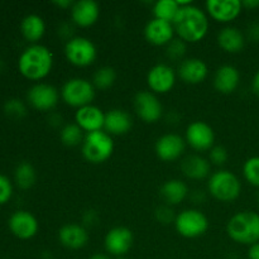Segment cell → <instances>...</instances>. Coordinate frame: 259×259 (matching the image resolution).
<instances>
[{"instance_id":"obj_40","label":"cell","mask_w":259,"mask_h":259,"mask_svg":"<svg viewBox=\"0 0 259 259\" xmlns=\"http://www.w3.org/2000/svg\"><path fill=\"white\" fill-rule=\"evenodd\" d=\"M96 222H98V214L93 210H90V211L83 215V224L85 225H94Z\"/></svg>"},{"instance_id":"obj_6","label":"cell","mask_w":259,"mask_h":259,"mask_svg":"<svg viewBox=\"0 0 259 259\" xmlns=\"http://www.w3.org/2000/svg\"><path fill=\"white\" fill-rule=\"evenodd\" d=\"M61 98L72 108H83L91 105L95 99V88L93 82L85 78H70L61 89Z\"/></svg>"},{"instance_id":"obj_3","label":"cell","mask_w":259,"mask_h":259,"mask_svg":"<svg viewBox=\"0 0 259 259\" xmlns=\"http://www.w3.org/2000/svg\"><path fill=\"white\" fill-rule=\"evenodd\" d=\"M227 233L235 243L253 245L259 242V214L254 211H240L230 218Z\"/></svg>"},{"instance_id":"obj_36","label":"cell","mask_w":259,"mask_h":259,"mask_svg":"<svg viewBox=\"0 0 259 259\" xmlns=\"http://www.w3.org/2000/svg\"><path fill=\"white\" fill-rule=\"evenodd\" d=\"M13 186L7 176L0 175V205L5 204L12 197Z\"/></svg>"},{"instance_id":"obj_4","label":"cell","mask_w":259,"mask_h":259,"mask_svg":"<svg viewBox=\"0 0 259 259\" xmlns=\"http://www.w3.org/2000/svg\"><path fill=\"white\" fill-rule=\"evenodd\" d=\"M114 152L113 137L105 131L86 133L82 142V156L88 162L94 164L108 161Z\"/></svg>"},{"instance_id":"obj_28","label":"cell","mask_w":259,"mask_h":259,"mask_svg":"<svg viewBox=\"0 0 259 259\" xmlns=\"http://www.w3.org/2000/svg\"><path fill=\"white\" fill-rule=\"evenodd\" d=\"M180 8L181 7L176 0H158L153 7V15L156 19L174 23Z\"/></svg>"},{"instance_id":"obj_22","label":"cell","mask_w":259,"mask_h":259,"mask_svg":"<svg viewBox=\"0 0 259 259\" xmlns=\"http://www.w3.org/2000/svg\"><path fill=\"white\" fill-rule=\"evenodd\" d=\"M240 82V73L237 67L232 65H223L217 70L214 76V88L219 93L232 94L237 90Z\"/></svg>"},{"instance_id":"obj_41","label":"cell","mask_w":259,"mask_h":259,"mask_svg":"<svg viewBox=\"0 0 259 259\" xmlns=\"http://www.w3.org/2000/svg\"><path fill=\"white\" fill-rule=\"evenodd\" d=\"M248 258L249 259H259V242L255 244L250 245L248 249Z\"/></svg>"},{"instance_id":"obj_37","label":"cell","mask_w":259,"mask_h":259,"mask_svg":"<svg viewBox=\"0 0 259 259\" xmlns=\"http://www.w3.org/2000/svg\"><path fill=\"white\" fill-rule=\"evenodd\" d=\"M156 218L159 223H162V224H169L172 220H174L175 223V219H176V217H174V211H172L168 206L158 207V209L156 210Z\"/></svg>"},{"instance_id":"obj_7","label":"cell","mask_w":259,"mask_h":259,"mask_svg":"<svg viewBox=\"0 0 259 259\" xmlns=\"http://www.w3.org/2000/svg\"><path fill=\"white\" fill-rule=\"evenodd\" d=\"M175 228L181 237L194 239L201 237L207 232L209 220L200 210L186 209L176 217Z\"/></svg>"},{"instance_id":"obj_18","label":"cell","mask_w":259,"mask_h":259,"mask_svg":"<svg viewBox=\"0 0 259 259\" xmlns=\"http://www.w3.org/2000/svg\"><path fill=\"white\" fill-rule=\"evenodd\" d=\"M75 121L86 133L103 131L104 123H105V114L98 106L88 105L77 109L75 114Z\"/></svg>"},{"instance_id":"obj_32","label":"cell","mask_w":259,"mask_h":259,"mask_svg":"<svg viewBox=\"0 0 259 259\" xmlns=\"http://www.w3.org/2000/svg\"><path fill=\"white\" fill-rule=\"evenodd\" d=\"M243 175L252 186L259 187V156L250 157L243 166Z\"/></svg>"},{"instance_id":"obj_17","label":"cell","mask_w":259,"mask_h":259,"mask_svg":"<svg viewBox=\"0 0 259 259\" xmlns=\"http://www.w3.org/2000/svg\"><path fill=\"white\" fill-rule=\"evenodd\" d=\"M9 229L20 239H30L38 232V222L29 211L18 210L10 217Z\"/></svg>"},{"instance_id":"obj_16","label":"cell","mask_w":259,"mask_h":259,"mask_svg":"<svg viewBox=\"0 0 259 259\" xmlns=\"http://www.w3.org/2000/svg\"><path fill=\"white\" fill-rule=\"evenodd\" d=\"M100 15L99 4L94 0H80L73 3L71 8V19L73 24L81 28H88L95 24Z\"/></svg>"},{"instance_id":"obj_34","label":"cell","mask_w":259,"mask_h":259,"mask_svg":"<svg viewBox=\"0 0 259 259\" xmlns=\"http://www.w3.org/2000/svg\"><path fill=\"white\" fill-rule=\"evenodd\" d=\"M167 57L171 58L174 61H179L182 58L186 53V42L181 39V38H174L171 42L167 45L166 48Z\"/></svg>"},{"instance_id":"obj_46","label":"cell","mask_w":259,"mask_h":259,"mask_svg":"<svg viewBox=\"0 0 259 259\" xmlns=\"http://www.w3.org/2000/svg\"><path fill=\"white\" fill-rule=\"evenodd\" d=\"M118 259H125L124 257H120V258H118Z\"/></svg>"},{"instance_id":"obj_13","label":"cell","mask_w":259,"mask_h":259,"mask_svg":"<svg viewBox=\"0 0 259 259\" xmlns=\"http://www.w3.org/2000/svg\"><path fill=\"white\" fill-rule=\"evenodd\" d=\"M186 142L196 151H210L214 147L215 133L205 121H194L186 129Z\"/></svg>"},{"instance_id":"obj_31","label":"cell","mask_w":259,"mask_h":259,"mask_svg":"<svg viewBox=\"0 0 259 259\" xmlns=\"http://www.w3.org/2000/svg\"><path fill=\"white\" fill-rule=\"evenodd\" d=\"M116 81V72L110 66H104L96 70L93 76V85L95 89L106 90L111 88Z\"/></svg>"},{"instance_id":"obj_5","label":"cell","mask_w":259,"mask_h":259,"mask_svg":"<svg viewBox=\"0 0 259 259\" xmlns=\"http://www.w3.org/2000/svg\"><path fill=\"white\" fill-rule=\"evenodd\" d=\"M207 190L214 199L222 202H232L239 197L242 192V184L233 172L220 169L210 176Z\"/></svg>"},{"instance_id":"obj_38","label":"cell","mask_w":259,"mask_h":259,"mask_svg":"<svg viewBox=\"0 0 259 259\" xmlns=\"http://www.w3.org/2000/svg\"><path fill=\"white\" fill-rule=\"evenodd\" d=\"M72 33H73V27L70 23H62L58 28V34L63 38H67V40L72 39Z\"/></svg>"},{"instance_id":"obj_8","label":"cell","mask_w":259,"mask_h":259,"mask_svg":"<svg viewBox=\"0 0 259 259\" xmlns=\"http://www.w3.org/2000/svg\"><path fill=\"white\" fill-rule=\"evenodd\" d=\"M65 56L68 62L77 67H88L95 62L98 51L95 45L86 37H73L65 46Z\"/></svg>"},{"instance_id":"obj_25","label":"cell","mask_w":259,"mask_h":259,"mask_svg":"<svg viewBox=\"0 0 259 259\" xmlns=\"http://www.w3.org/2000/svg\"><path fill=\"white\" fill-rule=\"evenodd\" d=\"M187 194L189 189L186 184L177 179L168 180L159 189V195L167 205H179L186 199Z\"/></svg>"},{"instance_id":"obj_15","label":"cell","mask_w":259,"mask_h":259,"mask_svg":"<svg viewBox=\"0 0 259 259\" xmlns=\"http://www.w3.org/2000/svg\"><path fill=\"white\" fill-rule=\"evenodd\" d=\"M240 0H207L206 10L210 17L220 23L233 22L242 13Z\"/></svg>"},{"instance_id":"obj_24","label":"cell","mask_w":259,"mask_h":259,"mask_svg":"<svg viewBox=\"0 0 259 259\" xmlns=\"http://www.w3.org/2000/svg\"><path fill=\"white\" fill-rule=\"evenodd\" d=\"M218 45L228 53H239L245 46V37L235 27H225L218 34Z\"/></svg>"},{"instance_id":"obj_11","label":"cell","mask_w":259,"mask_h":259,"mask_svg":"<svg viewBox=\"0 0 259 259\" xmlns=\"http://www.w3.org/2000/svg\"><path fill=\"white\" fill-rule=\"evenodd\" d=\"M133 242V233L129 228L115 227L106 233L104 245L109 254L120 258L131 250Z\"/></svg>"},{"instance_id":"obj_12","label":"cell","mask_w":259,"mask_h":259,"mask_svg":"<svg viewBox=\"0 0 259 259\" xmlns=\"http://www.w3.org/2000/svg\"><path fill=\"white\" fill-rule=\"evenodd\" d=\"M147 83L153 94H167L176 83V73L168 65L158 63L148 71Z\"/></svg>"},{"instance_id":"obj_27","label":"cell","mask_w":259,"mask_h":259,"mask_svg":"<svg viewBox=\"0 0 259 259\" xmlns=\"http://www.w3.org/2000/svg\"><path fill=\"white\" fill-rule=\"evenodd\" d=\"M20 30L25 39L35 45V42L39 40L46 32L45 20L37 14L27 15L20 23Z\"/></svg>"},{"instance_id":"obj_43","label":"cell","mask_w":259,"mask_h":259,"mask_svg":"<svg viewBox=\"0 0 259 259\" xmlns=\"http://www.w3.org/2000/svg\"><path fill=\"white\" fill-rule=\"evenodd\" d=\"M53 4L56 5V7H58V8H61V9H67V8H72V5H73V3L71 2V0H60V2H58V0H56V2H53Z\"/></svg>"},{"instance_id":"obj_9","label":"cell","mask_w":259,"mask_h":259,"mask_svg":"<svg viewBox=\"0 0 259 259\" xmlns=\"http://www.w3.org/2000/svg\"><path fill=\"white\" fill-rule=\"evenodd\" d=\"M134 109L137 115L146 123H156L163 113L161 101L152 91H139L134 98Z\"/></svg>"},{"instance_id":"obj_42","label":"cell","mask_w":259,"mask_h":259,"mask_svg":"<svg viewBox=\"0 0 259 259\" xmlns=\"http://www.w3.org/2000/svg\"><path fill=\"white\" fill-rule=\"evenodd\" d=\"M242 5L243 8H247V9H257L259 7V0H243Z\"/></svg>"},{"instance_id":"obj_23","label":"cell","mask_w":259,"mask_h":259,"mask_svg":"<svg viewBox=\"0 0 259 259\" xmlns=\"http://www.w3.org/2000/svg\"><path fill=\"white\" fill-rule=\"evenodd\" d=\"M133 126L132 116L121 109H113L105 114L104 131L109 136H124Z\"/></svg>"},{"instance_id":"obj_44","label":"cell","mask_w":259,"mask_h":259,"mask_svg":"<svg viewBox=\"0 0 259 259\" xmlns=\"http://www.w3.org/2000/svg\"><path fill=\"white\" fill-rule=\"evenodd\" d=\"M252 89L253 91H254L257 95H259V71L257 73L254 75V77H253V81H252Z\"/></svg>"},{"instance_id":"obj_39","label":"cell","mask_w":259,"mask_h":259,"mask_svg":"<svg viewBox=\"0 0 259 259\" xmlns=\"http://www.w3.org/2000/svg\"><path fill=\"white\" fill-rule=\"evenodd\" d=\"M248 35L253 42H259V22H254L248 28Z\"/></svg>"},{"instance_id":"obj_14","label":"cell","mask_w":259,"mask_h":259,"mask_svg":"<svg viewBox=\"0 0 259 259\" xmlns=\"http://www.w3.org/2000/svg\"><path fill=\"white\" fill-rule=\"evenodd\" d=\"M186 142L179 134L168 133L159 137L156 142V154L164 162H172L179 159L184 154Z\"/></svg>"},{"instance_id":"obj_19","label":"cell","mask_w":259,"mask_h":259,"mask_svg":"<svg viewBox=\"0 0 259 259\" xmlns=\"http://www.w3.org/2000/svg\"><path fill=\"white\" fill-rule=\"evenodd\" d=\"M175 28L172 23L163 22L153 18L144 28V37L147 42L153 46H167L174 39Z\"/></svg>"},{"instance_id":"obj_20","label":"cell","mask_w":259,"mask_h":259,"mask_svg":"<svg viewBox=\"0 0 259 259\" xmlns=\"http://www.w3.org/2000/svg\"><path fill=\"white\" fill-rule=\"evenodd\" d=\"M209 73L206 63L201 58H186L179 67V77L189 85H197L205 81Z\"/></svg>"},{"instance_id":"obj_47","label":"cell","mask_w":259,"mask_h":259,"mask_svg":"<svg viewBox=\"0 0 259 259\" xmlns=\"http://www.w3.org/2000/svg\"><path fill=\"white\" fill-rule=\"evenodd\" d=\"M258 201H259V194H258Z\"/></svg>"},{"instance_id":"obj_33","label":"cell","mask_w":259,"mask_h":259,"mask_svg":"<svg viewBox=\"0 0 259 259\" xmlns=\"http://www.w3.org/2000/svg\"><path fill=\"white\" fill-rule=\"evenodd\" d=\"M4 113L9 118L20 119L27 114V108L20 99H9L4 104Z\"/></svg>"},{"instance_id":"obj_26","label":"cell","mask_w":259,"mask_h":259,"mask_svg":"<svg viewBox=\"0 0 259 259\" xmlns=\"http://www.w3.org/2000/svg\"><path fill=\"white\" fill-rule=\"evenodd\" d=\"M182 172L191 180H204L210 175V161L201 156H190L182 162Z\"/></svg>"},{"instance_id":"obj_21","label":"cell","mask_w":259,"mask_h":259,"mask_svg":"<svg viewBox=\"0 0 259 259\" xmlns=\"http://www.w3.org/2000/svg\"><path fill=\"white\" fill-rule=\"evenodd\" d=\"M58 240L68 249H81L89 242V232L83 225L66 224L58 230Z\"/></svg>"},{"instance_id":"obj_30","label":"cell","mask_w":259,"mask_h":259,"mask_svg":"<svg viewBox=\"0 0 259 259\" xmlns=\"http://www.w3.org/2000/svg\"><path fill=\"white\" fill-rule=\"evenodd\" d=\"M82 129L77 125L76 123L66 124L60 132L61 142L65 144L66 147H77L83 142V133Z\"/></svg>"},{"instance_id":"obj_2","label":"cell","mask_w":259,"mask_h":259,"mask_svg":"<svg viewBox=\"0 0 259 259\" xmlns=\"http://www.w3.org/2000/svg\"><path fill=\"white\" fill-rule=\"evenodd\" d=\"M53 67V55L46 46L32 45L25 48L18 60V68L24 77L40 80L51 72Z\"/></svg>"},{"instance_id":"obj_10","label":"cell","mask_w":259,"mask_h":259,"mask_svg":"<svg viewBox=\"0 0 259 259\" xmlns=\"http://www.w3.org/2000/svg\"><path fill=\"white\" fill-rule=\"evenodd\" d=\"M28 101L34 109L40 111H48L56 108L60 100V93L50 83L39 82L33 85L28 90Z\"/></svg>"},{"instance_id":"obj_45","label":"cell","mask_w":259,"mask_h":259,"mask_svg":"<svg viewBox=\"0 0 259 259\" xmlns=\"http://www.w3.org/2000/svg\"><path fill=\"white\" fill-rule=\"evenodd\" d=\"M89 259H110V258H109V255L103 254V253H95V254L91 255Z\"/></svg>"},{"instance_id":"obj_35","label":"cell","mask_w":259,"mask_h":259,"mask_svg":"<svg viewBox=\"0 0 259 259\" xmlns=\"http://www.w3.org/2000/svg\"><path fill=\"white\" fill-rule=\"evenodd\" d=\"M228 158H229V154H228V151L225 147L217 146V147H212V148L210 149L209 159L212 164L222 166V164L227 163Z\"/></svg>"},{"instance_id":"obj_1","label":"cell","mask_w":259,"mask_h":259,"mask_svg":"<svg viewBox=\"0 0 259 259\" xmlns=\"http://www.w3.org/2000/svg\"><path fill=\"white\" fill-rule=\"evenodd\" d=\"M180 7L181 8L172 23L175 32L186 43H197L204 39L209 30V20L206 14L191 3Z\"/></svg>"},{"instance_id":"obj_29","label":"cell","mask_w":259,"mask_h":259,"mask_svg":"<svg viewBox=\"0 0 259 259\" xmlns=\"http://www.w3.org/2000/svg\"><path fill=\"white\" fill-rule=\"evenodd\" d=\"M15 182H17L18 186L20 189H30L33 185L35 184V180H37V174H35V169L29 162H20L19 164L15 168Z\"/></svg>"}]
</instances>
